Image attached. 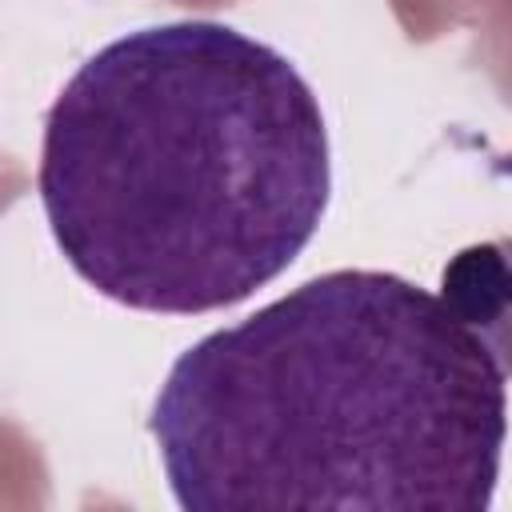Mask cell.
Here are the masks:
<instances>
[{"label":"cell","instance_id":"cell-1","mask_svg":"<svg viewBox=\"0 0 512 512\" xmlns=\"http://www.w3.org/2000/svg\"><path fill=\"white\" fill-rule=\"evenodd\" d=\"M148 432L188 512H484L508 368L428 288L340 268L180 352Z\"/></svg>","mask_w":512,"mask_h":512},{"label":"cell","instance_id":"cell-2","mask_svg":"<svg viewBox=\"0 0 512 512\" xmlns=\"http://www.w3.org/2000/svg\"><path fill=\"white\" fill-rule=\"evenodd\" d=\"M40 204L100 296L200 316L272 284L316 236L328 128L300 68L216 20L116 36L44 120Z\"/></svg>","mask_w":512,"mask_h":512}]
</instances>
